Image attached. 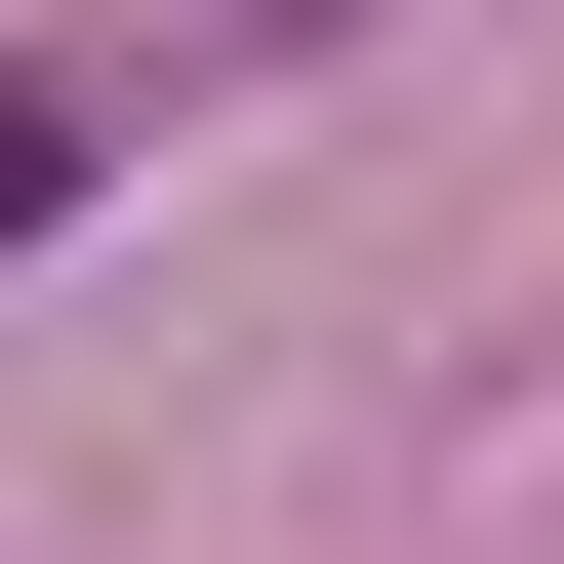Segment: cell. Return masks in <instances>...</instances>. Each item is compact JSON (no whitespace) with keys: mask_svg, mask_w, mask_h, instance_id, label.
<instances>
[{"mask_svg":"<svg viewBox=\"0 0 564 564\" xmlns=\"http://www.w3.org/2000/svg\"><path fill=\"white\" fill-rule=\"evenodd\" d=\"M41 202H82V82H0V242H41Z\"/></svg>","mask_w":564,"mask_h":564,"instance_id":"6da1fadb","label":"cell"}]
</instances>
